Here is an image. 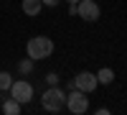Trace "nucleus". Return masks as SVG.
Instances as JSON below:
<instances>
[{
  "instance_id": "obj_5",
  "label": "nucleus",
  "mask_w": 127,
  "mask_h": 115,
  "mask_svg": "<svg viewBox=\"0 0 127 115\" xmlns=\"http://www.w3.org/2000/svg\"><path fill=\"white\" fill-rule=\"evenodd\" d=\"M76 15L81 20H87V23H94V20H99L102 10H99V5L94 0H79L76 3Z\"/></svg>"
},
{
  "instance_id": "obj_7",
  "label": "nucleus",
  "mask_w": 127,
  "mask_h": 115,
  "mask_svg": "<svg viewBox=\"0 0 127 115\" xmlns=\"http://www.w3.org/2000/svg\"><path fill=\"white\" fill-rule=\"evenodd\" d=\"M23 13L26 15H38L41 13V8H43V3H41V0H23Z\"/></svg>"
},
{
  "instance_id": "obj_1",
  "label": "nucleus",
  "mask_w": 127,
  "mask_h": 115,
  "mask_svg": "<svg viewBox=\"0 0 127 115\" xmlns=\"http://www.w3.org/2000/svg\"><path fill=\"white\" fill-rule=\"evenodd\" d=\"M26 54L33 61L48 59L51 54H54V41L46 38V36H33V38H28V44H26Z\"/></svg>"
},
{
  "instance_id": "obj_2",
  "label": "nucleus",
  "mask_w": 127,
  "mask_h": 115,
  "mask_svg": "<svg viewBox=\"0 0 127 115\" xmlns=\"http://www.w3.org/2000/svg\"><path fill=\"white\" fill-rule=\"evenodd\" d=\"M41 102H43V108H46L48 113H61L64 108H66V92H64L59 85H54V87H48V90L43 92Z\"/></svg>"
},
{
  "instance_id": "obj_6",
  "label": "nucleus",
  "mask_w": 127,
  "mask_h": 115,
  "mask_svg": "<svg viewBox=\"0 0 127 115\" xmlns=\"http://www.w3.org/2000/svg\"><path fill=\"white\" fill-rule=\"evenodd\" d=\"M10 97H13V100H18L20 105L31 102V100H33V87H31V82H26V79L13 82V85H10Z\"/></svg>"
},
{
  "instance_id": "obj_13",
  "label": "nucleus",
  "mask_w": 127,
  "mask_h": 115,
  "mask_svg": "<svg viewBox=\"0 0 127 115\" xmlns=\"http://www.w3.org/2000/svg\"><path fill=\"white\" fill-rule=\"evenodd\" d=\"M41 3H43V5H48V8H56L61 0H41Z\"/></svg>"
},
{
  "instance_id": "obj_14",
  "label": "nucleus",
  "mask_w": 127,
  "mask_h": 115,
  "mask_svg": "<svg viewBox=\"0 0 127 115\" xmlns=\"http://www.w3.org/2000/svg\"><path fill=\"white\" fill-rule=\"evenodd\" d=\"M66 3H69V5H76V3H79V0H66Z\"/></svg>"
},
{
  "instance_id": "obj_8",
  "label": "nucleus",
  "mask_w": 127,
  "mask_h": 115,
  "mask_svg": "<svg viewBox=\"0 0 127 115\" xmlns=\"http://www.w3.org/2000/svg\"><path fill=\"white\" fill-rule=\"evenodd\" d=\"M97 82H99V85H112V82H114V72L109 67H102L97 72Z\"/></svg>"
},
{
  "instance_id": "obj_4",
  "label": "nucleus",
  "mask_w": 127,
  "mask_h": 115,
  "mask_svg": "<svg viewBox=\"0 0 127 115\" xmlns=\"http://www.w3.org/2000/svg\"><path fill=\"white\" fill-rule=\"evenodd\" d=\"M97 74H94V72H79L76 77H74L71 82H69V90H81V92H89L92 90H97Z\"/></svg>"
},
{
  "instance_id": "obj_12",
  "label": "nucleus",
  "mask_w": 127,
  "mask_h": 115,
  "mask_svg": "<svg viewBox=\"0 0 127 115\" xmlns=\"http://www.w3.org/2000/svg\"><path fill=\"white\" fill-rule=\"evenodd\" d=\"M46 82H48V87L59 85V74H56V72H48V74H46Z\"/></svg>"
},
{
  "instance_id": "obj_9",
  "label": "nucleus",
  "mask_w": 127,
  "mask_h": 115,
  "mask_svg": "<svg viewBox=\"0 0 127 115\" xmlns=\"http://www.w3.org/2000/svg\"><path fill=\"white\" fill-rule=\"evenodd\" d=\"M0 110H3L5 115H18V113H20V102L13 100V97H8V100L3 102V108H0Z\"/></svg>"
},
{
  "instance_id": "obj_3",
  "label": "nucleus",
  "mask_w": 127,
  "mask_h": 115,
  "mask_svg": "<svg viewBox=\"0 0 127 115\" xmlns=\"http://www.w3.org/2000/svg\"><path fill=\"white\" fill-rule=\"evenodd\" d=\"M66 108H69V113H74V115H84V113L89 110V97H87V92L71 90L69 95H66Z\"/></svg>"
},
{
  "instance_id": "obj_11",
  "label": "nucleus",
  "mask_w": 127,
  "mask_h": 115,
  "mask_svg": "<svg viewBox=\"0 0 127 115\" xmlns=\"http://www.w3.org/2000/svg\"><path fill=\"white\" fill-rule=\"evenodd\" d=\"M20 74H31V69H33V59H31V56H26L23 61H20Z\"/></svg>"
},
{
  "instance_id": "obj_10",
  "label": "nucleus",
  "mask_w": 127,
  "mask_h": 115,
  "mask_svg": "<svg viewBox=\"0 0 127 115\" xmlns=\"http://www.w3.org/2000/svg\"><path fill=\"white\" fill-rule=\"evenodd\" d=\"M13 85V74L10 72H0V92H8Z\"/></svg>"
}]
</instances>
